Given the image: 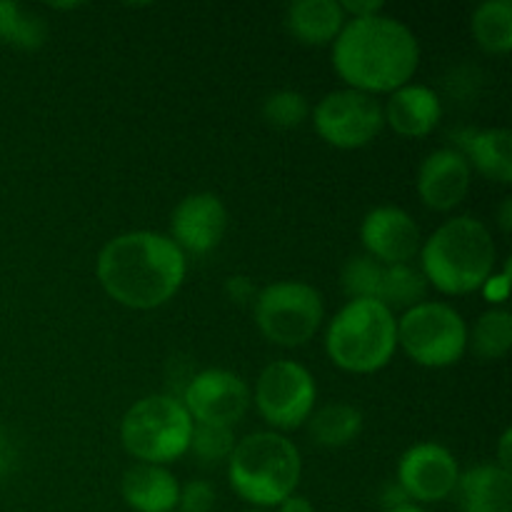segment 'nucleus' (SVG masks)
I'll return each mask as SVG.
<instances>
[{
  "mask_svg": "<svg viewBox=\"0 0 512 512\" xmlns=\"http://www.w3.org/2000/svg\"><path fill=\"white\" fill-rule=\"evenodd\" d=\"M470 180L473 170L460 150H435L418 170V193L428 208L448 213L463 203Z\"/></svg>",
  "mask_w": 512,
  "mask_h": 512,
  "instance_id": "2eb2a0df",
  "label": "nucleus"
},
{
  "mask_svg": "<svg viewBox=\"0 0 512 512\" xmlns=\"http://www.w3.org/2000/svg\"><path fill=\"white\" fill-rule=\"evenodd\" d=\"M508 285H510V265H505V270L500 275H490L483 283V293L490 303H505L508 298Z\"/></svg>",
  "mask_w": 512,
  "mask_h": 512,
  "instance_id": "c756f323",
  "label": "nucleus"
},
{
  "mask_svg": "<svg viewBox=\"0 0 512 512\" xmlns=\"http://www.w3.org/2000/svg\"><path fill=\"white\" fill-rule=\"evenodd\" d=\"M315 380L300 363L278 360L260 373L255 383V405L265 423L278 430H295L313 415Z\"/></svg>",
  "mask_w": 512,
  "mask_h": 512,
  "instance_id": "9d476101",
  "label": "nucleus"
},
{
  "mask_svg": "<svg viewBox=\"0 0 512 512\" xmlns=\"http://www.w3.org/2000/svg\"><path fill=\"white\" fill-rule=\"evenodd\" d=\"M383 118L403 138H423V135L433 133L435 125L440 123L443 105H440L435 90L408 83L390 93L388 105L383 108Z\"/></svg>",
  "mask_w": 512,
  "mask_h": 512,
  "instance_id": "dca6fc26",
  "label": "nucleus"
},
{
  "mask_svg": "<svg viewBox=\"0 0 512 512\" xmlns=\"http://www.w3.org/2000/svg\"><path fill=\"white\" fill-rule=\"evenodd\" d=\"M333 65L353 90L395 93L418 70L420 45L408 25L388 15L355 18L335 38Z\"/></svg>",
  "mask_w": 512,
  "mask_h": 512,
  "instance_id": "f03ea898",
  "label": "nucleus"
},
{
  "mask_svg": "<svg viewBox=\"0 0 512 512\" xmlns=\"http://www.w3.org/2000/svg\"><path fill=\"white\" fill-rule=\"evenodd\" d=\"M173 243L193 255H205L215 250L228 230V210L223 200L213 193L188 195L178 203L170 218Z\"/></svg>",
  "mask_w": 512,
  "mask_h": 512,
  "instance_id": "4468645a",
  "label": "nucleus"
},
{
  "mask_svg": "<svg viewBox=\"0 0 512 512\" xmlns=\"http://www.w3.org/2000/svg\"><path fill=\"white\" fill-rule=\"evenodd\" d=\"M193 418L185 405L170 395H150L138 400L120 423L123 448L135 460L165 465L188 453Z\"/></svg>",
  "mask_w": 512,
  "mask_h": 512,
  "instance_id": "423d86ee",
  "label": "nucleus"
},
{
  "mask_svg": "<svg viewBox=\"0 0 512 512\" xmlns=\"http://www.w3.org/2000/svg\"><path fill=\"white\" fill-rule=\"evenodd\" d=\"M308 113V100H305V95L295 93V90H278L263 103L265 120L283 130L298 128L308 118Z\"/></svg>",
  "mask_w": 512,
  "mask_h": 512,
  "instance_id": "cd10ccee",
  "label": "nucleus"
},
{
  "mask_svg": "<svg viewBox=\"0 0 512 512\" xmlns=\"http://www.w3.org/2000/svg\"><path fill=\"white\" fill-rule=\"evenodd\" d=\"M310 438L323 448H343L350 445L363 430V415L358 408L345 403H333L320 408L308 418Z\"/></svg>",
  "mask_w": 512,
  "mask_h": 512,
  "instance_id": "412c9836",
  "label": "nucleus"
},
{
  "mask_svg": "<svg viewBox=\"0 0 512 512\" xmlns=\"http://www.w3.org/2000/svg\"><path fill=\"white\" fill-rule=\"evenodd\" d=\"M468 325L445 303H418L398 320V345L425 368H448L468 350Z\"/></svg>",
  "mask_w": 512,
  "mask_h": 512,
  "instance_id": "6e6552de",
  "label": "nucleus"
},
{
  "mask_svg": "<svg viewBox=\"0 0 512 512\" xmlns=\"http://www.w3.org/2000/svg\"><path fill=\"white\" fill-rule=\"evenodd\" d=\"M458 498L463 512H510L512 475L500 465H478L460 475Z\"/></svg>",
  "mask_w": 512,
  "mask_h": 512,
  "instance_id": "a211bd4d",
  "label": "nucleus"
},
{
  "mask_svg": "<svg viewBox=\"0 0 512 512\" xmlns=\"http://www.w3.org/2000/svg\"><path fill=\"white\" fill-rule=\"evenodd\" d=\"M325 350L340 370L368 375L385 368L398 350V320L375 300H350L330 323Z\"/></svg>",
  "mask_w": 512,
  "mask_h": 512,
  "instance_id": "39448f33",
  "label": "nucleus"
},
{
  "mask_svg": "<svg viewBox=\"0 0 512 512\" xmlns=\"http://www.w3.org/2000/svg\"><path fill=\"white\" fill-rule=\"evenodd\" d=\"M510 443H512V430H505V433H503V438H500V448H498L500 468H503V470H510V465H512Z\"/></svg>",
  "mask_w": 512,
  "mask_h": 512,
  "instance_id": "473e14b6",
  "label": "nucleus"
},
{
  "mask_svg": "<svg viewBox=\"0 0 512 512\" xmlns=\"http://www.w3.org/2000/svg\"><path fill=\"white\" fill-rule=\"evenodd\" d=\"M468 345L480 360H503L512 348V315L503 308L483 313L475 323Z\"/></svg>",
  "mask_w": 512,
  "mask_h": 512,
  "instance_id": "b1692460",
  "label": "nucleus"
},
{
  "mask_svg": "<svg viewBox=\"0 0 512 512\" xmlns=\"http://www.w3.org/2000/svg\"><path fill=\"white\" fill-rule=\"evenodd\" d=\"M315 130L325 143L340 150L365 148L383 130V105L375 95L345 88L328 93L313 113Z\"/></svg>",
  "mask_w": 512,
  "mask_h": 512,
  "instance_id": "1a4fd4ad",
  "label": "nucleus"
},
{
  "mask_svg": "<svg viewBox=\"0 0 512 512\" xmlns=\"http://www.w3.org/2000/svg\"><path fill=\"white\" fill-rule=\"evenodd\" d=\"M10 460H13V450H10L8 440H5L3 435H0V475H3V473H8V468H10Z\"/></svg>",
  "mask_w": 512,
  "mask_h": 512,
  "instance_id": "72a5a7b5",
  "label": "nucleus"
},
{
  "mask_svg": "<svg viewBox=\"0 0 512 512\" xmlns=\"http://www.w3.org/2000/svg\"><path fill=\"white\" fill-rule=\"evenodd\" d=\"M510 225H512V200L508 198L503 203V210H500V228H503V233H510Z\"/></svg>",
  "mask_w": 512,
  "mask_h": 512,
  "instance_id": "f704fd0d",
  "label": "nucleus"
},
{
  "mask_svg": "<svg viewBox=\"0 0 512 512\" xmlns=\"http://www.w3.org/2000/svg\"><path fill=\"white\" fill-rule=\"evenodd\" d=\"M325 305L308 283H273L255 298V323L260 333L280 348H300L318 333Z\"/></svg>",
  "mask_w": 512,
  "mask_h": 512,
  "instance_id": "0eeeda50",
  "label": "nucleus"
},
{
  "mask_svg": "<svg viewBox=\"0 0 512 512\" xmlns=\"http://www.w3.org/2000/svg\"><path fill=\"white\" fill-rule=\"evenodd\" d=\"M183 405L193 423L233 428L248 413L250 390L230 370H203L185 388Z\"/></svg>",
  "mask_w": 512,
  "mask_h": 512,
  "instance_id": "9b49d317",
  "label": "nucleus"
},
{
  "mask_svg": "<svg viewBox=\"0 0 512 512\" xmlns=\"http://www.w3.org/2000/svg\"><path fill=\"white\" fill-rule=\"evenodd\" d=\"M460 468L448 448L435 443H420L400 458L398 485L408 500L440 503L458 488Z\"/></svg>",
  "mask_w": 512,
  "mask_h": 512,
  "instance_id": "f8f14e48",
  "label": "nucleus"
},
{
  "mask_svg": "<svg viewBox=\"0 0 512 512\" xmlns=\"http://www.w3.org/2000/svg\"><path fill=\"white\" fill-rule=\"evenodd\" d=\"M250 512H263V510H250Z\"/></svg>",
  "mask_w": 512,
  "mask_h": 512,
  "instance_id": "e433bc0d",
  "label": "nucleus"
},
{
  "mask_svg": "<svg viewBox=\"0 0 512 512\" xmlns=\"http://www.w3.org/2000/svg\"><path fill=\"white\" fill-rule=\"evenodd\" d=\"M233 448V428L193 423V435H190L188 450H193L203 463H220V460H228Z\"/></svg>",
  "mask_w": 512,
  "mask_h": 512,
  "instance_id": "bb28decb",
  "label": "nucleus"
},
{
  "mask_svg": "<svg viewBox=\"0 0 512 512\" xmlns=\"http://www.w3.org/2000/svg\"><path fill=\"white\" fill-rule=\"evenodd\" d=\"M360 238L370 258L383 265H408L423 248L415 220L393 205L370 210L360 228Z\"/></svg>",
  "mask_w": 512,
  "mask_h": 512,
  "instance_id": "ddd939ff",
  "label": "nucleus"
},
{
  "mask_svg": "<svg viewBox=\"0 0 512 512\" xmlns=\"http://www.w3.org/2000/svg\"><path fill=\"white\" fill-rule=\"evenodd\" d=\"M95 273L115 303L153 310L168 303L183 285L185 253L165 235L135 230L100 250Z\"/></svg>",
  "mask_w": 512,
  "mask_h": 512,
  "instance_id": "f257e3e1",
  "label": "nucleus"
},
{
  "mask_svg": "<svg viewBox=\"0 0 512 512\" xmlns=\"http://www.w3.org/2000/svg\"><path fill=\"white\" fill-rule=\"evenodd\" d=\"M288 30L305 45H325L340 35L345 13L335 0H298L285 15Z\"/></svg>",
  "mask_w": 512,
  "mask_h": 512,
  "instance_id": "6ab92c4d",
  "label": "nucleus"
},
{
  "mask_svg": "<svg viewBox=\"0 0 512 512\" xmlns=\"http://www.w3.org/2000/svg\"><path fill=\"white\" fill-rule=\"evenodd\" d=\"M278 508L280 512H315L313 505H310V500L303 498V495H290V498L283 500Z\"/></svg>",
  "mask_w": 512,
  "mask_h": 512,
  "instance_id": "2f4dec72",
  "label": "nucleus"
},
{
  "mask_svg": "<svg viewBox=\"0 0 512 512\" xmlns=\"http://www.w3.org/2000/svg\"><path fill=\"white\" fill-rule=\"evenodd\" d=\"M123 500L135 512H175L180 485L160 465L138 463L123 475Z\"/></svg>",
  "mask_w": 512,
  "mask_h": 512,
  "instance_id": "f3484780",
  "label": "nucleus"
},
{
  "mask_svg": "<svg viewBox=\"0 0 512 512\" xmlns=\"http://www.w3.org/2000/svg\"><path fill=\"white\" fill-rule=\"evenodd\" d=\"M215 505V490L203 480H193L180 488L178 508L180 512H210Z\"/></svg>",
  "mask_w": 512,
  "mask_h": 512,
  "instance_id": "c85d7f7f",
  "label": "nucleus"
},
{
  "mask_svg": "<svg viewBox=\"0 0 512 512\" xmlns=\"http://www.w3.org/2000/svg\"><path fill=\"white\" fill-rule=\"evenodd\" d=\"M0 38L20 50H35L45 40V23L33 10L0 0Z\"/></svg>",
  "mask_w": 512,
  "mask_h": 512,
  "instance_id": "393cba45",
  "label": "nucleus"
},
{
  "mask_svg": "<svg viewBox=\"0 0 512 512\" xmlns=\"http://www.w3.org/2000/svg\"><path fill=\"white\" fill-rule=\"evenodd\" d=\"M473 35L485 53L505 55L512 50V3L488 0L473 13Z\"/></svg>",
  "mask_w": 512,
  "mask_h": 512,
  "instance_id": "5701e85b",
  "label": "nucleus"
},
{
  "mask_svg": "<svg viewBox=\"0 0 512 512\" xmlns=\"http://www.w3.org/2000/svg\"><path fill=\"white\" fill-rule=\"evenodd\" d=\"M340 8H343L345 15H353L355 18H370V15H380V10H383V3H378V0H363V3H358V0H348V3H340Z\"/></svg>",
  "mask_w": 512,
  "mask_h": 512,
  "instance_id": "7c9ffc66",
  "label": "nucleus"
},
{
  "mask_svg": "<svg viewBox=\"0 0 512 512\" xmlns=\"http://www.w3.org/2000/svg\"><path fill=\"white\" fill-rule=\"evenodd\" d=\"M383 263L370 255L353 258L343 270V290L350 300H375L378 303V285Z\"/></svg>",
  "mask_w": 512,
  "mask_h": 512,
  "instance_id": "a878e982",
  "label": "nucleus"
},
{
  "mask_svg": "<svg viewBox=\"0 0 512 512\" xmlns=\"http://www.w3.org/2000/svg\"><path fill=\"white\" fill-rule=\"evenodd\" d=\"M463 158L470 170H478L488 180L508 185L512 180V135L505 128L478 130L465 140Z\"/></svg>",
  "mask_w": 512,
  "mask_h": 512,
  "instance_id": "aec40b11",
  "label": "nucleus"
},
{
  "mask_svg": "<svg viewBox=\"0 0 512 512\" xmlns=\"http://www.w3.org/2000/svg\"><path fill=\"white\" fill-rule=\"evenodd\" d=\"M420 255L428 285L445 295H468L493 275L498 250L488 225L463 215L440 225L425 240Z\"/></svg>",
  "mask_w": 512,
  "mask_h": 512,
  "instance_id": "7ed1b4c3",
  "label": "nucleus"
},
{
  "mask_svg": "<svg viewBox=\"0 0 512 512\" xmlns=\"http://www.w3.org/2000/svg\"><path fill=\"white\" fill-rule=\"evenodd\" d=\"M425 293H428V280H425L423 270L413 268V265H383L378 285V303L385 308H405L410 310L413 305L423 303Z\"/></svg>",
  "mask_w": 512,
  "mask_h": 512,
  "instance_id": "4be33fe9",
  "label": "nucleus"
},
{
  "mask_svg": "<svg viewBox=\"0 0 512 512\" xmlns=\"http://www.w3.org/2000/svg\"><path fill=\"white\" fill-rule=\"evenodd\" d=\"M300 453L285 435L253 433L235 443L228 458L230 485L245 503L275 508L300 483Z\"/></svg>",
  "mask_w": 512,
  "mask_h": 512,
  "instance_id": "20e7f679",
  "label": "nucleus"
},
{
  "mask_svg": "<svg viewBox=\"0 0 512 512\" xmlns=\"http://www.w3.org/2000/svg\"><path fill=\"white\" fill-rule=\"evenodd\" d=\"M385 512H425V510L418 508V505H413V503H403V505H398V508H390Z\"/></svg>",
  "mask_w": 512,
  "mask_h": 512,
  "instance_id": "c9c22d12",
  "label": "nucleus"
}]
</instances>
